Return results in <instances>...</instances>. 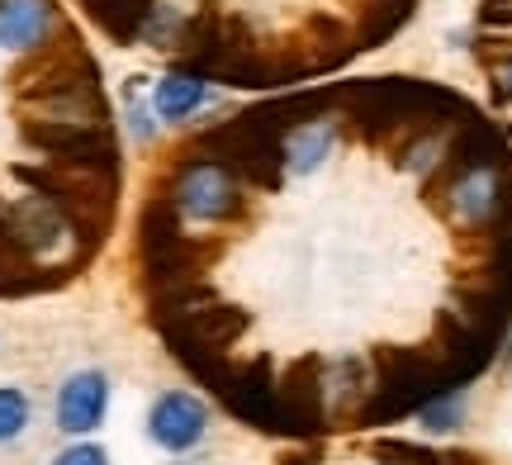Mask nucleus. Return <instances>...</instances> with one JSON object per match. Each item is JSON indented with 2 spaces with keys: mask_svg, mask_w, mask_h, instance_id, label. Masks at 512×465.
<instances>
[{
  "mask_svg": "<svg viewBox=\"0 0 512 465\" xmlns=\"http://www.w3.org/2000/svg\"><path fill=\"white\" fill-rule=\"evenodd\" d=\"M171 205L181 209L185 219H195V224H223V219L238 214L242 195H238V186H233L228 167H219V162H195V167L181 171Z\"/></svg>",
  "mask_w": 512,
  "mask_h": 465,
  "instance_id": "obj_1",
  "label": "nucleus"
},
{
  "mask_svg": "<svg viewBox=\"0 0 512 465\" xmlns=\"http://www.w3.org/2000/svg\"><path fill=\"white\" fill-rule=\"evenodd\" d=\"M204 432H209V409H204L195 394H185V390L157 394V404L147 413V437H152L157 447L171 451V456H181V451L200 447Z\"/></svg>",
  "mask_w": 512,
  "mask_h": 465,
  "instance_id": "obj_2",
  "label": "nucleus"
},
{
  "mask_svg": "<svg viewBox=\"0 0 512 465\" xmlns=\"http://www.w3.org/2000/svg\"><path fill=\"white\" fill-rule=\"evenodd\" d=\"M0 224H5V242L19 252H53L72 219L48 195H24L15 205H0Z\"/></svg>",
  "mask_w": 512,
  "mask_h": 465,
  "instance_id": "obj_3",
  "label": "nucleus"
},
{
  "mask_svg": "<svg viewBox=\"0 0 512 465\" xmlns=\"http://www.w3.org/2000/svg\"><path fill=\"white\" fill-rule=\"evenodd\" d=\"M105 409H110V380L105 371H76L62 394H57V428L72 432V437H86L105 423Z\"/></svg>",
  "mask_w": 512,
  "mask_h": 465,
  "instance_id": "obj_4",
  "label": "nucleus"
},
{
  "mask_svg": "<svg viewBox=\"0 0 512 465\" xmlns=\"http://www.w3.org/2000/svg\"><path fill=\"white\" fill-rule=\"evenodd\" d=\"M57 29L53 0H0V48L5 53H29Z\"/></svg>",
  "mask_w": 512,
  "mask_h": 465,
  "instance_id": "obj_5",
  "label": "nucleus"
},
{
  "mask_svg": "<svg viewBox=\"0 0 512 465\" xmlns=\"http://www.w3.org/2000/svg\"><path fill=\"white\" fill-rule=\"evenodd\" d=\"M451 209H456L465 224H484L494 219L498 209V171L494 167H470L451 186Z\"/></svg>",
  "mask_w": 512,
  "mask_h": 465,
  "instance_id": "obj_6",
  "label": "nucleus"
},
{
  "mask_svg": "<svg viewBox=\"0 0 512 465\" xmlns=\"http://www.w3.org/2000/svg\"><path fill=\"white\" fill-rule=\"evenodd\" d=\"M332 143H337L332 124H304V129H294L290 143L280 148V167L290 171V176H313V171L328 162Z\"/></svg>",
  "mask_w": 512,
  "mask_h": 465,
  "instance_id": "obj_7",
  "label": "nucleus"
},
{
  "mask_svg": "<svg viewBox=\"0 0 512 465\" xmlns=\"http://www.w3.org/2000/svg\"><path fill=\"white\" fill-rule=\"evenodd\" d=\"M152 105H157V119L176 124V119H190V114L204 105V81L195 72H171L157 81L152 91Z\"/></svg>",
  "mask_w": 512,
  "mask_h": 465,
  "instance_id": "obj_8",
  "label": "nucleus"
},
{
  "mask_svg": "<svg viewBox=\"0 0 512 465\" xmlns=\"http://www.w3.org/2000/svg\"><path fill=\"white\" fill-rule=\"evenodd\" d=\"M152 5H157V0H86L91 19L110 38H119V43H133V38L143 34L147 15H152Z\"/></svg>",
  "mask_w": 512,
  "mask_h": 465,
  "instance_id": "obj_9",
  "label": "nucleus"
},
{
  "mask_svg": "<svg viewBox=\"0 0 512 465\" xmlns=\"http://www.w3.org/2000/svg\"><path fill=\"white\" fill-rule=\"evenodd\" d=\"M181 34H185V15L181 10H171V5H152V15H147V24H143V43H152V48H176L181 43Z\"/></svg>",
  "mask_w": 512,
  "mask_h": 465,
  "instance_id": "obj_10",
  "label": "nucleus"
},
{
  "mask_svg": "<svg viewBox=\"0 0 512 465\" xmlns=\"http://www.w3.org/2000/svg\"><path fill=\"white\" fill-rule=\"evenodd\" d=\"M24 428H29V399H24V390L0 385V447L15 442Z\"/></svg>",
  "mask_w": 512,
  "mask_h": 465,
  "instance_id": "obj_11",
  "label": "nucleus"
},
{
  "mask_svg": "<svg viewBox=\"0 0 512 465\" xmlns=\"http://www.w3.org/2000/svg\"><path fill=\"white\" fill-rule=\"evenodd\" d=\"M460 418H465V399H460V394H446V399H437V404L422 409V428L451 432V428H460Z\"/></svg>",
  "mask_w": 512,
  "mask_h": 465,
  "instance_id": "obj_12",
  "label": "nucleus"
},
{
  "mask_svg": "<svg viewBox=\"0 0 512 465\" xmlns=\"http://www.w3.org/2000/svg\"><path fill=\"white\" fill-rule=\"evenodd\" d=\"M124 110H128V129H133V138H138V143H147V138H152V114H147V105L138 100V91H133V86L124 91Z\"/></svg>",
  "mask_w": 512,
  "mask_h": 465,
  "instance_id": "obj_13",
  "label": "nucleus"
},
{
  "mask_svg": "<svg viewBox=\"0 0 512 465\" xmlns=\"http://www.w3.org/2000/svg\"><path fill=\"white\" fill-rule=\"evenodd\" d=\"M53 465H110V456H105V447H91V442H81V447H67V451H62Z\"/></svg>",
  "mask_w": 512,
  "mask_h": 465,
  "instance_id": "obj_14",
  "label": "nucleus"
},
{
  "mask_svg": "<svg viewBox=\"0 0 512 465\" xmlns=\"http://www.w3.org/2000/svg\"><path fill=\"white\" fill-rule=\"evenodd\" d=\"M437 152H441V143H418V148L408 152V162H403L408 176H427V171L437 167Z\"/></svg>",
  "mask_w": 512,
  "mask_h": 465,
  "instance_id": "obj_15",
  "label": "nucleus"
},
{
  "mask_svg": "<svg viewBox=\"0 0 512 465\" xmlns=\"http://www.w3.org/2000/svg\"><path fill=\"white\" fill-rule=\"evenodd\" d=\"M503 91H508V100H512V62H508V72H503Z\"/></svg>",
  "mask_w": 512,
  "mask_h": 465,
  "instance_id": "obj_16",
  "label": "nucleus"
},
{
  "mask_svg": "<svg viewBox=\"0 0 512 465\" xmlns=\"http://www.w3.org/2000/svg\"><path fill=\"white\" fill-rule=\"evenodd\" d=\"M176 465H195V461H176Z\"/></svg>",
  "mask_w": 512,
  "mask_h": 465,
  "instance_id": "obj_17",
  "label": "nucleus"
}]
</instances>
